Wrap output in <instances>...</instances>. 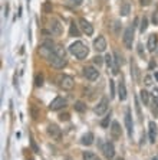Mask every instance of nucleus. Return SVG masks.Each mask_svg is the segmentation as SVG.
Instances as JSON below:
<instances>
[{"label":"nucleus","instance_id":"nucleus-28","mask_svg":"<svg viewBox=\"0 0 158 160\" xmlns=\"http://www.w3.org/2000/svg\"><path fill=\"white\" fill-rule=\"evenodd\" d=\"M74 107H75V110H76L78 112H84L85 110H86V105H85L82 101H76Z\"/></svg>","mask_w":158,"mask_h":160},{"label":"nucleus","instance_id":"nucleus-2","mask_svg":"<svg viewBox=\"0 0 158 160\" xmlns=\"http://www.w3.org/2000/svg\"><path fill=\"white\" fill-rule=\"evenodd\" d=\"M58 84L59 87L65 91H70L75 87V79L70 75H59L58 77Z\"/></svg>","mask_w":158,"mask_h":160},{"label":"nucleus","instance_id":"nucleus-15","mask_svg":"<svg viewBox=\"0 0 158 160\" xmlns=\"http://www.w3.org/2000/svg\"><path fill=\"white\" fill-rule=\"evenodd\" d=\"M111 137H112V140H118L121 137V127H119L118 121H112V124H111Z\"/></svg>","mask_w":158,"mask_h":160},{"label":"nucleus","instance_id":"nucleus-3","mask_svg":"<svg viewBox=\"0 0 158 160\" xmlns=\"http://www.w3.org/2000/svg\"><path fill=\"white\" fill-rule=\"evenodd\" d=\"M53 49H55V45L52 41H45L41 45V49H39V53H41L43 58L46 59H50L52 55H53Z\"/></svg>","mask_w":158,"mask_h":160},{"label":"nucleus","instance_id":"nucleus-12","mask_svg":"<svg viewBox=\"0 0 158 160\" xmlns=\"http://www.w3.org/2000/svg\"><path fill=\"white\" fill-rule=\"evenodd\" d=\"M48 134L52 138H55V140H60V137H62V131H60V128H59L56 124H49Z\"/></svg>","mask_w":158,"mask_h":160},{"label":"nucleus","instance_id":"nucleus-33","mask_svg":"<svg viewBox=\"0 0 158 160\" xmlns=\"http://www.w3.org/2000/svg\"><path fill=\"white\" fill-rule=\"evenodd\" d=\"M109 92H111V98L115 97V84L112 79H109Z\"/></svg>","mask_w":158,"mask_h":160},{"label":"nucleus","instance_id":"nucleus-38","mask_svg":"<svg viewBox=\"0 0 158 160\" xmlns=\"http://www.w3.org/2000/svg\"><path fill=\"white\" fill-rule=\"evenodd\" d=\"M136 49H138V55H140L141 56V58H144V56H145V52H144V49H142V45H138V48H136Z\"/></svg>","mask_w":158,"mask_h":160},{"label":"nucleus","instance_id":"nucleus-32","mask_svg":"<svg viewBox=\"0 0 158 160\" xmlns=\"http://www.w3.org/2000/svg\"><path fill=\"white\" fill-rule=\"evenodd\" d=\"M92 61H93V63H95V65H98V67H101V65L103 63V58H102V56H99V55H96Z\"/></svg>","mask_w":158,"mask_h":160},{"label":"nucleus","instance_id":"nucleus-7","mask_svg":"<svg viewBox=\"0 0 158 160\" xmlns=\"http://www.w3.org/2000/svg\"><path fill=\"white\" fill-rule=\"evenodd\" d=\"M108 104H109V101H108V98H102V100L96 104V107H95V114L96 116H103L105 112L108 111Z\"/></svg>","mask_w":158,"mask_h":160},{"label":"nucleus","instance_id":"nucleus-46","mask_svg":"<svg viewBox=\"0 0 158 160\" xmlns=\"http://www.w3.org/2000/svg\"><path fill=\"white\" fill-rule=\"evenodd\" d=\"M30 160H32V159H30Z\"/></svg>","mask_w":158,"mask_h":160},{"label":"nucleus","instance_id":"nucleus-10","mask_svg":"<svg viewBox=\"0 0 158 160\" xmlns=\"http://www.w3.org/2000/svg\"><path fill=\"white\" fill-rule=\"evenodd\" d=\"M79 28H81L82 32H84V33H86L88 36H91V35L93 33V26H92L91 23H89L86 19H84V18L79 19Z\"/></svg>","mask_w":158,"mask_h":160},{"label":"nucleus","instance_id":"nucleus-43","mask_svg":"<svg viewBox=\"0 0 158 160\" xmlns=\"http://www.w3.org/2000/svg\"><path fill=\"white\" fill-rule=\"evenodd\" d=\"M117 160H124V159H121V157H119V159H117Z\"/></svg>","mask_w":158,"mask_h":160},{"label":"nucleus","instance_id":"nucleus-39","mask_svg":"<svg viewBox=\"0 0 158 160\" xmlns=\"http://www.w3.org/2000/svg\"><path fill=\"white\" fill-rule=\"evenodd\" d=\"M151 2H152V0H140L141 6H148V4H151Z\"/></svg>","mask_w":158,"mask_h":160},{"label":"nucleus","instance_id":"nucleus-24","mask_svg":"<svg viewBox=\"0 0 158 160\" xmlns=\"http://www.w3.org/2000/svg\"><path fill=\"white\" fill-rule=\"evenodd\" d=\"M69 35H70V36H79V29H78V25H75V22L70 23Z\"/></svg>","mask_w":158,"mask_h":160},{"label":"nucleus","instance_id":"nucleus-27","mask_svg":"<svg viewBox=\"0 0 158 160\" xmlns=\"http://www.w3.org/2000/svg\"><path fill=\"white\" fill-rule=\"evenodd\" d=\"M129 10H131V6H129V3H127V2H125V3L121 6V15L122 16H128L129 15Z\"/></svg>","mask_w":158,"mask_h":160},{"label":"nucleus","instance_id":"nucleus-36","mask_svg":"<svg viewBox=\"0 0 158 160\" xmlns=\"http://www.w3.org/2000/svg\"><path fill=\"white\" fill-rule=\"evenodd\" d=\"M108 124H109V116H107V117H105V118L102 120V121H101V126H102L103 128H107V127H108Z\"/></svg>","mask_w":158,"mask_h":160},{"label":"nucleus","instance_id":"nucleus-45","mask_svg":"<svg viewBox=\"0 0 158 160\" xmlns=\"http://www.w3.org/2000/svg\"><path fill=\"white\" fill-rule=\"evenodd\" d=\"M96 160H99V159H96Z\"/></svg>","mask_w":158,"mask_h":160},{"label":"nucleus","instance_id":"nucleus-6","mask_svg":"<svg viewBox=\"0 0 158 160\" xmlns=\"http://www.w3.org/2000/svg\"><path fill=\"white\" fill-rule=\"evenodd\" d=\"M49 28H50V32L55 36H60L63 32V26H62V23L59 22L58 19H52L50 23H49Z\"/></svg>","mask_w":158,"mask_h":160},{"label":"nucleus","instance_id":"nucleus-1","mask_svg":"<svg viewBox=\"0 0 158 160\" xmlns=\"http://www.w3.org/2000/svg\"><path fill=\"white\" fill-rule=\"evenodd\" d=\"M69 52L76 56L78 59H85L89 53V49H88V46L85 43H82L81 41H76L69 46Z\"/></svg>","mask_w":158,"mask_h":160},{"label":"nucleus","instance_id":"nucleus-5","mask_svg":"<svg viewBox=\"0 0 158 160\" xmlns=\"http://www.w3.org/2000/svg\"><path fill=\"white\" fill-rule=\"evenodd\" d=\"M102 153H103V156L107 157L108 160H112L115 157V147L114 144L111 142H107V143H103L102 146Z\"/></svg>","mask_w":158,"mask_h":160},{"label":"nucleus","instance_id":"nucleus-30","mask_svg":"<svg viewBox=\"0 0 158 160\" xmlns=\"http://www.w3.org/2000/svg\"><path fill=\"white\" fill-rule=\"evenodd\" d=\"M35 85H36V87H42V85H43V77H42L41 74L36 75V78H35Z\"/></svg>","mask_w":158,"mask_h":160},{"label":"nucleus","instance_id":"nucleus-23","mask_svg":"<svg viewBox=\"0 0 158 160\" xmlns=\"http://www.w3.org/2000/svg\"><path fill=\"white\" fill-rule=\"evenodd\" d=\"M52 10H53V6H52V3L50 2H45L43 4H42V12L43 13H52Z\"/></svg>","mask_w":158,"mask_h":160},{"label":"nucleus","instance_id":"nucleus-14","mask_svg":"<svg viewBox=\"0 0 158 160\" xmlns=\"http://www.w3.org/2000/svg\"><path fill=\"white\" fill-rule=\"evenodd\" d=\"M93 48L98 51V52H103L105 49H107V41H105V38L103 36H98L93 41Z\"/></svg>","mask_w":158,"mask_h":160},{"label":"nucleus","instance_id":"nucleus-13","mask_svg":"<svg viewBox=\"0 0 158 160\" xmlns=\"http://www.w3.org/2000/svg\"><path fill=\"white\" fill-rule=\"evenodd\" d=\"M125 127H127L128 136L132 137V118H131V110L129 108L125 110Z\"/></svg>","mask_w":158,"mask_h":160},{"label":"nucleus","instance_id":"nucleus-18","mask_svg":"<svg viewBox=\"0 0 158 160\" xmlns=\"http://www.w3.org/2000/svg\"><path fill=\"white\" fill-rule=\"evenodd\" d=\"M157 43H158V38H157V35H150L148 36V43H147V48H148V51L150 52H154L155 51V48H157Z\"/></svg>","mask_w":158,"mask_h":160},{"label":"nucleus","instance_id":"nucleus-40","mask_svg":"<svg viewBox=\"0 0 158 160\" xmlns=\"http://www.w3.org/2000/svg\"><path fill=\"white\" fill-rule=\"evenodd\" d=\"M135 108H136V112H138V116L141 117V108H140V104H138V100H135Z\"/></svg>","mask_w":158,"mask_h":160},{"label":"nucleus","instance_id":"nucleus-37","mask_svg":"<svg viewBox=\"0 0 158 160\" xmlns=\"http://www.w3.org/2000/svg\"><path fill=\"white\" fill-rule=\"evenodd\" d=\"M30 144H32V149H33V152H35V153H39V147H37V144L35 143L33 138H30Z\"/></svg>","mask_w":158,"mask_h":160},{"label":"nucleus","instance_id":"nucleus-9","mask_svg":"<svg viewBox=\"0 0 158 160\" xmlns=\"http://www.w3.org/2000/svg\"><path fill=\"white\" fill-rule=\"evenodd\" d=\"M84 75L86 77V79H89V81H96L98 77H99V71L95 69L93 67H85L84 68Z\"/></svg>","mask_w":158,"mask_h":160},{"label":"nucleus","instance_id":"nucleus-16","mask_svg":"<svg viewBox=\"0 0 158 160\" xmlns=\"http://www.w3.org/2000/svg\"><path fill=\"white\" fill-rule=\"evenodd\" d=\"M50 62H52V65H53L56 69H62L63 67H66L68 61H66V58H58V56H52V58H50Z\"/></svg>","mask_w":158,"mask_h":160},{"label":"nucleus","instance_id":"nucleus-21","mask_svg":"<svg viewBox=\"0 0 158 160\" xmlns=\"http://www.w3.org/2000/svg\"><path fill=\"white\" fill-rule=\"evenodd\" d=\"M93 140H95L93 134H92V133H86V134H84V136H82L81 143H82L84 146H91L92 143H93Z\"/></svg>","mask_w":158,"mask_h":160},{"label":"nucleus","instance_id":"nucleus-41","mask_svg":"<svg viewBox=\"0 0 158 160\" xmlns=\"http://www.w3.org/2000/svg\"><path fill=\"white\" fill-rule=\"evenodd\" d=\"M82 2H84V0H72V3H74L75 6H81Z\"/></svg>","mask_w":158,"mask_h":160},{"label":"nucleus","instance_id":"nucleus-47","mask_svg":"<svg viewBox=\"0 0 158 160\" xmlns=\"http://www.w3.org/2000/svg\"><path fill=\"white\" fill-rule=\"evenodd\" d=\"M68 160H69V159H68Z\"/></svg>","mask_w":158,"mask_h":160},{"label":"nucleus","instance_id":"nucleus-8","mask_svg":"<svg viewBox=\"0 0 158 160\" xmlns=\"http://www.w3.org/2000/svg\"><path fill=\"white\" fill-rule=\"evenodd\" d=\"M63 107H66V100L63 97H56L55 100L49 104V110H52V111H58V110H60V108H63Z\"/></svg>","mask_w":158,"mask_h":160},{"label":"nucleus","instance_id":"nucleus-11","mask_svg":"<svg viewBox=\"0 0 158 160\" xmlns=\"http://www.w3.org/2000/svg\"><path fill=\"white\" fill-rule=\"evenodd\" d=\"M105 62H107L108 69L111 71V74H112V75H118V67H119V65L115 62L114 56L107 55V56H105Z\"/></svg>","mask_w":158,"mask_h":160},{"label":"nucleus","instance_id":"nucleus-26","mask_svg":"<svg viewBox=\"0 0 158 160\" xmlns=\"http://www.w3.org/2000/svg\"><path fill=\"white\" fill-rule=\"evenodd\" d=\"M114 59H115V62H117L118 65H124V62H125V61H124V56L118 52V51H115V52H114Z\"/></svg>","mask_w":158,"mask_h":160},{"label":"nucleus","instance_id":"nucleus-25","mask_svg":"<svg viewBox=\"0 0 158 160\" xmlns=\"http://www.w3.org/2000/svg\"><path fill=\"white\" fill-rule=\"evenodd\" d=\"M30 116H32V118H33V120L39 118L41 112H39V110L36 108V105H30Z\"/></svg>","mask_w":158,"mask_h":160},{"label":"nucleus","instance_id":"nucleus-4","mask_svg":"<svg viewBox=\"0 0 158 160\" xmlns=\"http://www.w3.org/2000/svg\"><path fill=\"white\" fill-rule=\"evenodd\" d=\"M124 45L127 49H132V41H134V26H128L124 30Z\"/></svg>","mask_w":158,"mask_h":160},{"label":"nucleus","instance_id":"nucleus-17","mask_svg":"<svg viewBox=\"0 0 158 160\" xmlns=\"http://www.w3.org/2000/svg\"><path fill=\"white\" fill-rule=\"evenodd\" d=\"M157 124L154 123V121H150V124H148V134H150V143H155V140H157Z\"/></svg>","mask_w":158,"mask_h":160},{"label":"nucleus","instance_id":"nucleus-42","mask_svg":"<svg viewBox=\"0 0 158 160\" xmlns=\"http://www.w3.org/2000/svg\"><path fill=\"white\" fill-rule=\"evenodd\" d=\"M155 79L158 81V72H155Z\"/></svg>","mask_w":158,"mask_h":160},{"label":"nucleus","instance_id":"nucleus-20","mask_svg":"<svg viewBox=\"0 0 158 160\" xmlns=\"http://www.w3.org/2000/svg\"><path fill=\"white\" fill-rule=\"evenodd\" d=\"M118 97H119L121 101L127 100V88H125L124 81H121L119 84H118Z\"/></svg>","mask_w":158,"mask_h":160},{"label":"nucleus","instance_id":"nucleus-19","mask_svg":"<svg viewBox=\"0 0 158 160\" xmlns=\"http://www.w3.org/2000/svg\"><path fill=\"white\" fill-rule=\"evenodd\" d=\"M52 56H58V58H66V49L63 48L62 45H56L53 49V55Z\"/></svg>","mask_w":158,"mask_h":160},{"label":"nucleus","instance_id":"nucleus-34","mask_svg":"<svg viewBox=\"0 0 158 160\" xmlns=\"http://www.w3.org/2000/svg\"><path fill=\"white\" fill-rule=\"evenodd\" d=\"M144 84L147 87H150L151 84H152V78H151L150 75H145V77H144Z\"/></svg>","mask_w":158,"mask_h":160},{"label":"nucleus","instance_id":"nucleus-29","mask_svg":"<svg viewBox=\"0 0 158 160\" xmlns=\"http://www.w3.org/2000/svg\"><path fill=\"white\" fill-rule=\"evenodd\" d=\"M82 157H84V160H96L98 159L95 153H92V152H84Z\"/></svg>","mask_w":158,"mask_h":160},{"label":"nucleus","instance_id":"nucleus-31","mask_svg":"<svg viewBox=\"0 0 158 160\" xmlns=\"http://www.w3.org/2000/svg\"><path fill=\"white\" fill-rule=\"evenodd\" d=\"M147 28H148V19L147 18H144L142 19V22H141V26H140V30L141 32H145V30H147Z\"/></svg>","mask_w":158,"mask_h":160},{"label":"nucleus","instance_id":"nucleus-44","mask_svg":"<svg viewBox=\"0 0 158 160\" xmlns=\"http://www.w3.org/2000/svg\"><path fill=\"white\" fill-rule=\"evenodd\" d=\"M152 160H158V159H152Z\"/></svg>","mask_w":158,"mask_h":160},{"label":"nucleus","instance_id":"nucleus-22","mask_svg":"<svg viewBox=\"0 0 158 160\" xmlns=\"http://www.w3.org/2000/svg\"><path fill=\"white\" fill-rule=\"evenodd\" d=\"M140 98H141V101H142L144 105H148V102H150V94H148L145 89H142V91L140 92Z\"/></svg>","mask_w":158,"mask_h":160},{"label":"nucleus","instance_id":"nucleus-35","mask_svg":"<svg viewBox=\"0 0 158 160\" xmlns=\"http://www.w3.org/2000/svg\"><path fill=\"white\" fill-rule=\"evenodd\" d=\"M69 118H70V116L68 114V112H65V114H60V116H59V120H60V121H69Z\"/></svg>","mask_w":158,"mask_h":160}]
</instances>
